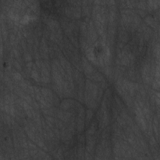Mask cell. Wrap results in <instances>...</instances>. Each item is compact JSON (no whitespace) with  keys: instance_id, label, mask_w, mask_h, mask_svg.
Here are the masks:
<instances>
[{"instance_id":"1","label":"cell","mask_w":160,"mask_h":160,"mask_svg":"<svg viewBox=\"0 0 160 160\" xmlns=\"http://www.w3.org/2000/svg\"><path fill=\"white\" fill-rule=\"evenodd\" d=\"M93 54L96 59H100L104 58L106 54L105 46L101 43L96 44L93 48Z\"/></svg>"}]
</instances>
